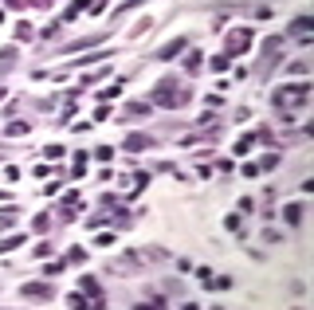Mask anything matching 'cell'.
<instances>
[{"label": "cell", "instance_id": "1", "mask_svg": "<svg viewBox=\"0 0 314 310\" xmlns=\"http://www.w3.org/2000/svg\"><path fill=\"white\" fill-rule=\"evenodd\" d=\"M248 31H232V40H228V51H239V47H248V40H243Z\"/></svg>", "mask_w": 314, "mask_h": 310}, {"label": "cell", "instance_id": "2", "mask_svg": "<svg viewBox=\"0 0 314 310\" xmlns=\"http://www.w3.org/2000/svg\"><path fill=\"white\" fill-rule=\"evenodd\" d=\"M24 295H36V298H47V287H44V283H31V287H24Z\"/></svg>", "mask_w": 314, "mask_h": 310}, {"label": "cell", "instance_id": "3", "mask_svg": "<svg viewBox=\"0 0 314 310\" xmlns=\"http://www.w3.org/2000/svg\"><path fill=\"white\" fill-rule=\"evenodd\" d=\"M302 220V208L299 204H287V224H299Z\"/></svg>", "mask_w": 314, "mask_h": 310}, {"label": "cell", "instance_id": "4", "mask_svg": "<svg viewBox=\"0 0 314 310\" xmlns=\"http://www.w3.org/2000/svg\"><path fill=\"white\" fill-rule=\"evenodd\" d=\"M302 31H310V20H295V24H291V36L302 40Z\"/></svg>", "mask_w": 314, "mask_h": 310}, {"label": "cell", "instance_id": "5", "mask_svg": "<svg viewBox=\"0 0 314 310\" xmlns=\"http://www.w3.org/2000/svg\"><path fill=\"white\" fill-rule=\"evenodd\" d=\"M181 47H185V40H173V44H169V47H161V59H169V55H177Z\"/></svg>", "mask_w": 314, "mask_h": 310}, {"label": "cell", "instance_id": "6", "mask_svg": "<svg viewBox=\"0 0 314 310\" xmlns=\"http://www.w3.org/2000/svg\"><path fill=\"white\" fill-rule=\"evenodd\" d=\"M126 146H130V149H142V146H150V137H142V133H137V137H130Z\"/></svg>", "mask_w": 314, "mask_h": 310}]
</instances>
